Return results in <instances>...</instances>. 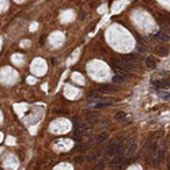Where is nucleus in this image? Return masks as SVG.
<instances>
[{
    "label": "nucleus",
    "mask_w": 170,
    "mask_h": 170,
    "mask_svg": "<svg viewBox=\"0 0 170 170\" xmlns=\"http://www.w3.org/2000/svg\"><path fill=\"white\" fill-rule=\"evenodd\" d=\"M74 127H75V135H74V139L75 140H80L83 136H86L90 133L91 131V124L90 121L88 122H76V120H74Z\"/></svg>",
    "instance_id": "nucleus-1"
},
{
    "label": "nucleus",
    "mask_w": 170,
    "mask_h": 170,
    "mask_svg": "<svg viewBox=\"0 0 170 170\" xmlns=\"http://www.w3.org/2000/svg\"><path fill=\"white\" fill-rule=\"evenodd\" d=\"M120 151H124V146H122V141H120V140H114L113 143L109 146V148H108L106 151H105V157H108V158H112L113 155H116L117 153H120Z\"/></svg>",
    "instance_id": "nucleus-2"
},
{
    "label": "nucleus",
    "mask_w": 170,
    "mask_h": 170,
    "mask_svg": "<svg viewBox=\"0 0 170 170\" xmlns=\"http://www.w3.org/2000/svg\"><path fill=\"white\" fill-rule=\"evenodd\" d=\"M113 159H112V166H114V167H119V166H121L122 163H124V160H125V154H124V151H120V153H117L116 155H113L112 157Z\"/></svg>",
    "instance_id": "nucleus-3"
},
{
    "label": "nucleus",
    "mask_w": 170,
    "mask_h": 170,
    "mask_svg": "<svg viewBox=\"0 0 170 170\" xmlns=\"http://www.w3.org/2000/svg\"><path fill=\"white\" fill-rule=\"evenodd\" d=\"M113 71H114L117 75H122V76H127V78H128V75H129L128 69L120 64H117V63H113Z\"/></svg>",
    "instance_id": "nucleus-4"
},
{
    "label": "nucleus",
    "mask_w": 170,
    "mask_h": 170,
    "mask_svg": "<svg viewBox=\"0 0 170 170\" xmlns=\"http://www.w3.org/2000/svg\"><path fill=\"white\" fill-rule=\"evenodd\" d=\"M155 52H157V55L159 56H167L169 55V46L166 45H158L157 48H155Z\"/></svg>",
    "instance_id": "nucleus-5"
},
{
    "label": "nucleus",
    "mask_w": 170,
    "mask_h": 170,
    "mask_svg": "<svg viewBox=\"0 0 170 170\" xmlns=\"http://www.w3.org/2000/svg\"><path fill=\"white\" fill-rule=\"evenodd\" d=\"M117 90H119V87L112 86V84H102L100 87V91H102V93H114Z\"/></svg>",
    "instance_id": "nucleus-6"
},
{
    "label": "nucleus",
    "mask_w": 170,
    "mask_h": 170,
    "mask_svg": "<svg viewBox=\"0 0 170 170\" xmlns=\"http://www.w3.org/2000/svg\"><path fill=\"white\" fill-rule=\"evenodd\" d=\"M106 139H108V133H106V132H102L101 135H98V138H97L95 140H94L90 146H98V144L103 143V141H105Z\"/></svg>",
    "instance_id": "nucleus-7"
},
{
    "label": "nucleus",
    "mask_w": 170,
    "mask_h": 170,
    "mask_svg": "<svg viewBox=\"0 0 170 170\" xmlns=\"http://www.w3.org/2000/svg\"><path fill=\"white\" fill-rule=\"evenodd\" d=\"M146 67H147L148 69H154L155 67H157V59L153 57V56L147 57L146 59Z\"/></svg>",
    "instance_id": "nucleus-8"
},
{
    "label": "nucleus",
    "mask_w": 170,
    "mask_h": 170,
    "mask_svg": "<svg viewBox=\"0 0 170 170\" xmlns=\"http://www.w3.org/2000/svg\"><path fill=\"white\" fill-rule=\"evenodd\" d=\"M155 38H158L159 41H163V42H166L170 40V35H169V33L166 31H163V30H160L157 35H155Z\"/></svg>",
    "instance_id": "nucleus-9"
},
{
    "label": "nucleus",
    "mask_w": 170,
    "mask_h": 170,
    "mask_svg": "<svg viewBox=\"0 0 170 170\" xmlns=\"http://www.w3.org/2000/svg\"><path fill=\"white\" fill-rule=\"evenodd\" d=\"M153 86L157 87V88H165V87L169 86V82H167V80H163V79L162 80H154Z\"/></svg>",
    "instance_id": "nucleus-10"
},
{
    "label": "nucleus",
    "mask_w": 170,
    "mask_h": 170,
    "mask_svg": "<svg viewBox=\"0 0 170 170\" xmlns=\"http://www.w3.org/2000/svg\"><path fill=\"white\" fill-rule=\"evenodd\" d=\"M127 76H122V75H116V76H113V83H117V84H122L127 82Z\"/></svg>",
    "instance_id": "nucleus-11"
},
{
    "label": "nucleus",
    "mask_w": 170,
    "mask_h": 170,
    "mask_svg": "<svg viewBox=\"0 0 170 170\" xmlns=\"http://www.w3.org/2000/svg\"><path fill=\"white\" fill-rule=\"evenodd\" d=\"M124 60H129V61H138L140 60V56L139 55H135V53H131V55H125L124 56Z\"/></svg>",
    "instance_id": "nucleus-12"
},
{
    "label": "nucleus",
    "mask_w": 170,
    "mask_h": 170,
    "mask_svg": "<svg viewBox=\"0 0 170 170\" xmlns=\"http://www.w3.org/2000/svg\"><path fill=\"white\" fill-rule=\"evenodd\" d=\"M98 157H101V153H100V151H94V153H91L87 157V160H95Z\"/></svg>",
    "instance_id": "nucleus-13"
},
{
    "label": "nucleus",
    "mask_w": 170,
    "mask_h": 170,
    "mask_svg": "<svg viewBox=\"0 0 170 170\" xmlns=\"http://www.w3.org/2000/svg\"><path fill=\"white\" fill-rule=\"evenodd\" d=\"M112 102H105V103H102V102H98V103H95L94 105V109H103V108H108Z\"/></svg>",
    "instance_id": "nucleus-14"
},
{
    "label": "nucleus",
    "mask_w": 170,
    "mask_h": 170,
    "mask_svg": "<svg viewBox=\"0 0 170 170\" xmlns=\"http://www.w3.org/2000/svg\"><path fill=\"white\" fill-rule=\"evenodd\" d=\"M86 119L87 121H94L97 120V114H94L93 112H86Z\"/></svg>",
    "instance_id": "nucleus-15"
},
{
    "label": "nucleus",
    "mask_w": 170,
    "mask_h": 170,
    "mask_svg": "<svg viewBox=\"0 0 170 170\" xmlns=\"http://www.w3.org/2000/svg\"><path fill=\"white\" fill-rule=\"evenodd\" d=\"M125 117H127V113L119 112V113L116 114V120H117V121H122V120H125Z\"/></svg>",
    "instance_id": "nucleus-16"
},
{
    "label": "nucleus",
    "mask_w": 170,
    "mask_h": 170,
    "mask_svg": "<svg viewBox=\"0 0 170 170\" xmlns=\"http://www.w3.org/2000/svg\"><path fill=\"white\" fill-rule=\"evenodd\" d=\"M90 146H84V144H80V146H76V147L74 148V151H86Z\"/></svg>",
    "instance_id": "nucleus-17"
},
{
    "label": "nucleus",
    "mask_w": 170,
    "mask_h": 170,
    "mask_svg": "<svg viewBox=\"0 0 170 170\" xmlns=\"http://www.w3.org/2000/svg\"><path fill=\"white\" fill-rule=\"evenodd\" d=\"M159 97L163 98L165 101H169L170 100V94H167V93H159Z\"/></svg>",
    "instance_id": "nucleus-18"
},
{
    "label": "nucleus",
    "mask_w": 170,
    "mask_h": 170,
    "mask_svg": "<svg viewBox=\"0 0 170 170\" xmlns=\"http://www.w3.org/2000/svg\"><path fill=\"white\" fill-rule=\"evenodd\" d=\"M136 49H138V52H141V53H144V52H146V46L138 44V45H136Z\"/></svg>",
    "instance_id": "nucleus-19"
},
{
    "label": "nucleus",
    "mask_w": 170,
    "mask_h": 170,
    "mask_svg": "<svg viewBox=\"0 0 170 170\" xmlns=\"http://www.w3.org/2000/svg\"><path fill=\"white\" fill-rule=\"evenodd\" d=\"M163 155H165V153H163V150H160L159 151V154H158V159H157V163H159L160 160H162V158H163Z\"/></svg>",
    "instance_id": "nucleus-20"
},
{
    "label": "nucleus",
    "mask_w": 170,
    "mask_h": 170,
    "mask_svg": "<svg viewBox=\"0 0 170 170\" xmlns=\"http://www.w3.org/2000/svg\"><path fill=\"white\" fill-rule=\"evenodd\" d=\"M97 169H101V170H102V169H105V163H103L102 160H101L100 163H97Z\"/></svg>",
    "instance_id": "nucleus-21"
},
{
    "label": "nucleus",
    "mask_w": 170,
    "mask_h": 170,
    "mask_svg": "<svg viewBox=\"0 0 170 170\" xmlns=\"http://www.w3.org/2000/svg\"><path fill=\"white\" fill-rule=\"evenodd\" d=\"M45 37H46V35H42V37H41V41H40V44H41V45H42V44H45V41H46Z\"/></svg>",
    "instance_id": "nucleus-22"
}]
</instances>
